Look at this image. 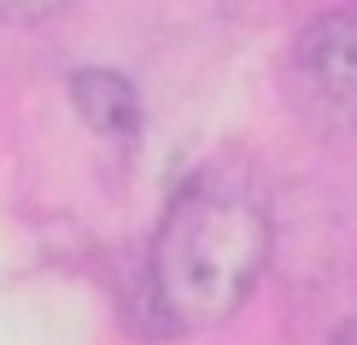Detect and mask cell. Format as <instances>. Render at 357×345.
Here are the masks:
<instances>
[{
  "instance_id": "1",
  "label": "cell",
  "mask_w": 357,
  "mask_h": 345,
  "mask_svg": "<svg viewBox=\"0 0 357 345\" xmlns=\"http://www.w3.org/2000/svg\"><path fill=\"white\" fill-rule=\"evenodd\" d=\"M270 205L234 170H193L165 199L141 258V339H193L234 322L270 269Z\"/></svg>"
},
{
  "instance_id": "3",
  "label": "cell",
  "mask_w": 357,
  "mask_h": 345,
  "mask_svg": "<svg viewBox=\"0 0 357 345\" xmlns=\"http://www.w3.org/2000/svg\"><path fill=\"white\" fill-rule=\"evenodd\" d=\"M65 100L77 112V123L88 135H100V141H135L141 123H146L141 88L117 65H77L65 77Z\"/></svg>"
},
{
  "instance_id": "2",
  "label": "cell",
  "mask_w": 357,
  "mask_h": 345,
  "mask_svg": "<svg viewBox=\"0 0 357 345\" xmlns=\"http://www.w3.org/2000/svg\"><path fill=\"white\" fill-rule=\"evenodd\" d=\"M299 106L334 135H357V0L322 6L287 53Z\"/></svg>"
},
{
  "instance_id": "4",
  "label": "cell",
  "mask_w": 357,
  "mask_h": 345,
  "mask_svg": "<svg viewBox=\"0 0 357 345\" xmlns=\"http://www.w3.org/2000/svg\"><path fill=\"white\" fill-rule=\"evenodd\" d=\"M77 0H0V24H47V18H59V12H70Z\"/></svg>"
}]
</instances>
